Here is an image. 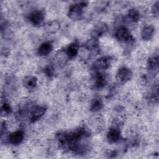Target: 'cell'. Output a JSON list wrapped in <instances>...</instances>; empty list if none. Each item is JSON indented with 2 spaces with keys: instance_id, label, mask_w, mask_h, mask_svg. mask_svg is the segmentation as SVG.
Instances as JSON below:
<instances>
[{
  "instance_id": "cell-5",
  "label": "cell",
  "mask_w": 159,
  "mask_h": 159,
  "mask_svg": "<svg viewBox=\"0 0 159 159\" xmlns=\"http://www.w3.org/2000/svg\"><path fill=\"white\" fill-rule=\"evenodd\" d=\"M107 29L108 26L105 22H101L96 24L91 31L92 38L98 39L99 37L105 34Z\"/></svg>"
},
{
  "instance_id": "cell-20",
  "label": "cell",
  "mask_w": 159,
  "mask_h": 159,
  "mask_svg": "<svg viewBox=\"0 0 159 159\" xmlns=\"http://www.w3.org/2000/svg\"><path fill=\"white\" fill-rule=\"evenodd\" d=\"M152 12L153 16L156 18L158 17L159 16V1H156L152 7Z\"/></svg>"
},
{
  "instance_id": "cell-15",
  "label": "cell",
  "mask_w": 159,
  "mask_h": 159,
  "mask_svg": "<svg viewBox=\"0 0 159 159\" xmlns=\"http://www.w3.org/2000/svg\"><path fill=\"white\" fill-rule=\"evenodd\" d=\"M95 86L98 88H104L107 83V78L104 74L98 73L95 78Z\"/></svg>"
},
{
  "instance_id": "cell-1",
  "label": "cell",
  "mask_w": 159,
  "mask_h": 159,
  "mask_svg": "<svg viewBox=\"0 0 159 159\" xmlns=\"http://www.w3.org/2000/svg\"><path fill=\"white\" fill-rule=\"evenodd\" d=\"M86 6L87 2L84 1H81L71 5L68 11V17L73 20L81 19L83 13V8Z\"/></svg>"
},
{
  "instance_id": "cell-18",
  "label": "cell",
  "mask_w": 159,
  "mask_h": 159,
  "mask_svg": "<svg viewBox=\"0 0 159 159\" xmlns=\"http://www.w3.org/2000/svg\"><path fill=\"white\" fill-rule=\"evenodd\" d=\"M102 106L103 103L102 100L101 99L96 98L93 99V101H92L90 106V109L93 112H98L102 108Z\"/></svg>"
},
{
  "instance_id": "cell-22",
  "label": "cell",
  "mask_w": 159,
  "mask_h": 159,
  "mask_svg": "<svg viewBox=\"0 0 159 159\" xmlns=\"http://www.w3.org/2000/svg\"><path fill=\"white\" fill-rule=\"evenodd\" d=\"M1 112H2V113L4 112V114H7L11 113V106L7 103L3 104V105L2 106V107H1Z\"/></svg>"
},
{
  "instance_id": "cell-12",
  "label": "cell",
  "mask_w": 159,
  "mask_h": 159,
  "mask_svg": "<svg viewBox=\"0 0 159 159\" xmlns=\"http://www.w3.org/2000/svg\"><path fill=\"white\" fill-rule=\"evenodd\" d=\"M79 45L78 43L74 42L71 43L66 49V54L68 58L72 59L76 57L78 53Z\"/></svg>"
},
{
  "instance_id": "cell-9",
  "label": "cell",
  "mask_w": 159,
  "mask_h": 159,
  "mask_svg": "<svg viewBox=\"0 0 159 159\" xmlns=\"http://www.w3.org/2000/svg\"><path fill=\"white\" fill-rule=\"evenodd\" d=\"M107 140L110 143L117 142L120 139V132L116 127H112L109 130L106 135Z\"/></svg>"
},
{
  "instance_id": "cell-2",
  "label": "cell",
  "mask_w": 159,
  "mask_h": 159,
  "mask_svg": "<svg viewBox=\"0 0 159 159\" xmlns=\"http://www.w3.org/2000/svg\"><path fill=\"white\" fill-rule=\"evenodd\" d=\"M115 36L119 41L124 43H130L134 40V38L128 29L124 26H121L118 28L115 33Z\"/></svg>"
},
{
  "instance_id": "cell-19",
  "label": "cell",
  "mask_w": 159,
  "mask_h": 159,
  "mask_svg": "<svg viewBox=\"0 0 159 159\" xmlns=\"http://www.w3.org/2000/svg\"><path fill=\"white\" fill-rule=\"evenodd\" d=\"M98 45H99V43H98V39L94 38H91V39L88 40L86 42L84 45V47L86 49L88 50H94L98 47Z\"/></svg>"
},
{
  "instance_id": "cell-7",
  "label": "cell",
  "mask_w": 159,
  "mask_h": 159,
  "mask_svg": "<svg viewBox=\"0 0 159 159\" xmlns=\"http://www.w3.org/2000/svg\"><path fill=\"white\" fill-rule=\"evenodd\" d=\"M46 107L45 106H39L33 109L30 112L29 117L30 121L31 122H35L39 119H40L45 113Z\"/></svg>"
},
{
  "instance_id": "cell-14",
  "label": "cell",
  "mask_w": 159,
  "mask_h": 159,
  "mask_svg": "<svg viewBox=\"0 0 159 159\" xmlns=\"http://www.w3.org/2000/svg\"><path fill=\"white\" fill-rule=\"evenodd\" d=\"M53 50V46L50 42H43L38 48V53L40 56L48 55Z\"/></svg>"
},
{
  "instance_id": "cell-16",
  "label": "cell",
  "mask_w": 159,
  "mask_h": 159,
  "mask_svg": "<svg viewBox=\"0 0 159 159\" xmlns=\"http://www.w3.org/2000/svg\"><path fill=\"white\" fill-rule=\"evenodd\" d=\"M127 16L130 21L133 22H137L140 18V15L138 10L135 9H130L127 13Z\"/></svg>"
},
{
  "instance_id": "cell-11",
  "label": "cell",
  "mask_w": 159,
  "mask_h": 159,
  "mask_svg": "<svg viewBox=\"0 0 159 159\" xmlns=\"http://www.w3.org/2000/svg\"><path fill=\"white\" fill-rule=\"evenodd\" d=\"M60 28V24L57 20H51L44 25L45 30L48 34H55Z\"/></svg>"
},
{
  "instance_id": "cell-3",
  "label": "cell",
  "mask_w": 159,
  "mask_h": 159,
  "mask_svg": "<svg viewBox=\"0 0 159 159\" xmlns=\"http://www.w3.org/2000/svg\"><path fill=\"white\" fill-rule=\"evenodd\" d=\"M116 80L120 83H125L132 77V72L126 67L120 68L116 73Z\"/></svg>"
},
{
  "instance_id": "cell-8",
  "label": "cell",
  "mask_w": 159,
  "mask_h": 159,
  "mask_svg": "<svg viewBox=\"0 0 159 159\" xmlns=\"http://www.w3.org/2000/svg\"><path fill=\"white\" fill-rule=\"evenodd\" d=\"M24 134L21 130H16L11 133L8 137V141L12 145L20 144L24 140Z\"/></svg>"
},
{
  "instance_id": "cell-13",
  "label": "cell",
  "mask_w": 159,
  "mask_h": 159,
  "mask_svg": "<svg viewBox=\"0 0 159 159\" xmlns=\"http://www.w3.org/2000/svg\"><path fill=\"white\" fill-rule=\"evenodd\" d=\"M37 84V79L34 76H27L23 80L24 87L28 89L35 88Z\"/></svg>"
},
{
  "instance_id": "cell-17",
  "label": "cell",
  "mask_w": 159,
  "mask_h": 159,
  "mask_svg": "<svg viewBox=\"0 0 159 159\" xmlns=\"http://www.w3.org/2000/svg\"><path fill=\"white\" fill-rule=\"evenodd\" d=\"M148 69L151 70H157L158 68V55H154L152 57H150L147 63Z\"/></svg>"
},
{
  "instance_id": "cell-6",
  "label": "cell",
  "mask_w": 159,
  "mask_h": 159,
  "mask_svg": "<svg viewBox=\"0 0 159 159\" xmlns=\"http://www.w3.org/2000/svg\"><path fill=\"white\" fill-rule=\"evenodd\" d=\"M111 59L109 57H102L97 59L93 63V67L96 70H106L110 66Z\"/></svg>"
},
{
  "instance_id": "cell-4",
  "label": "cell",
  "mask_w": 159,
  "mask_h": 159,
  "mask_svg": "<svg viewBox=\"0 0 159 159\" xmlns=\"http://www.w3.org/2000/svg\"><path fill=\"white\" fill-rule=\"evenodd\" d=\"M45 12L42 10H35L29 15V20L34 25H40L45 19Z\"/></svg>"
},
{
  "instance_id": "cell-21",
  "label": "cell",
  "mask_w": 159,
  "mask_h": 159,
  "mask_svg": "<svg viewBox=\"0 0 159 159\" xmlns=\"http://www.w3.org/2000/svg\"><path fill=\"white\" fill-rule=\"evenodd\" d=\"M44 73L49 77L53 76L54 75V68L51 65L47 66L44 69Z\"/></svg>"
},
{
  "instance_id": "cell-10",
  "label": "cell",
  "mask_w": 159,
  "mask_h": 159,
  "mask_svg": "<svg viewBox=\"0 0 159 159\" xmlns=\"http://www.w3.org/2000/svg\"><path fill=\"white\" fill-rule=\"evenodd\" d=\"M154 33L155 27L153 25H148L144 26L142 29L140 35L143 40H149L153 37Z\"/></svg>"
}]
</instances>
